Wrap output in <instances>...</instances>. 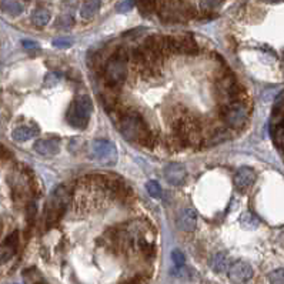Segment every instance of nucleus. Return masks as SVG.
<instances>
[{
	"instance_id": "nucleus-26",
	"label": "nucleus",
	"mask_w": 284,
	"mask_h": 284,
	"mask_svg": "<svg viewBox=\"0 0 284 284\" xmlns=\"http://www.w3.org/2000/svg\"><path fill=\"white\" fill-rule=\"evenodd\" d=\"M223 0H200V4L204 10H213L217 9Z\"/></svg>"
},
{
	"instance_id": "nucleus-18",
	"label": "nucleus",
	"mask_w": 284,
	"mask_h": 284,
	"mask_svg": "<svg viewBox=\"0 0 284 284\" xmlns=\"http://www.w3.org/2000/svg\"><path fill=\"white\" fill-rule=\"evenodd\" d=\"M100 4H102L100 0H85L82 7H80L82 19H85V20L93 19L99 13V10H100Z\"/></svg>"
},
{
	"instance_id": "nucleus-29",
	"label": "nucleus",
	"mask_w": 284,
	"mask_h": 284,
	"mask_svg": "<svg viewBox=\"0 0 284 284\" xmlns=\"http://www.w3.org/2000/svg\"><path fill=\"white\" fill-rule=\"evenodd\" d=\"M122 284H143V282H142L140 277H134V279H130V280H127V282H124V283Z\"/></svg>"
},
{
	"instance_id": "nucleus-15",
	"label": "nucleus",
	"mask_w": 284,
	"mask_h": 284,
	"mask_svg": "<svg viewBox=\"0 0 284 284\" xmlns=\"http://www.w3.org/2000/svg\"><path fill=\"white\" fill-rule=\"evenodd\" d=\"M233 180H234V186H236L239 190H246V189H248V187L254 183V180H256V173H254V170L250 169V167H241V169H239V170L236 172V175L233 177Z\"/></svg>"
},
{
	"instance_id": "nucleus-22",
	"label": "nucleus",
	"mask_w": 284,
	"mask_h": 284,
	"mask_svg": "<svg viewBox=\"0 0 284 284\" xmlns=\"http://www.w3.org/2000/svg\"><path fill=\"white\" fill-rule=\"evenodd\" d=\"M240 223L244 229H248V230H251V229H256V227L259 226V220L256 219V216H253L250 212H246V213L241 216Z\"/></svg>"
},
{
	"instance_id": "nucleus-31",
	"label": "nucleus",
	"mask_w": 284,
	"mask_h": 284,
	"mask_svg": "<svg viewBox=\"0 0 284 284\" xmlns=\"http://www.w3.org/2000/svg\"><path fill=\"white\" fill-rule=\"evenodd\" d=\"M40 284H44V283H40Z\"/></svg>"
},
{
	"instance_id": "nucleus-23",
	"label": "nucleus",
	"mask_w": 284,
	"mask_h": 284,
	"mask_svg": "<svg viewBox=\"0 0 284 284\" xmlns=\"http://www.w3.org/2000/svg\"><path fill=\"white\" fill-rule=\"evenodd\" d=\"M270 284H284V268H277L268 274Z\"/></svg>"
},
{
	"instance_id": "nucleus-1",
	"label": "nucleus",
	"mask_w": 284,
	"mask_h": 284,
	"mask_svg": "<svg viewBox=\"0 0 284 284\" xmlns=\"http://www.w3.org/2000/svg\"><path fill=\"white\" fill-rule=\"evenodd\" d=\"M120 133L126 140L140 146H152L153 134L143 116L134 110H126L117 119Z\"/></svg>"
},
{
	"instance_id": "nucleus-30",
	"label": "nucleus",
	"mask_w": 284,
	"mask_h": 284,
	"mask_svg": "<svg viewBox=\"0 0 284 284\" xmlns=\"http://www.w3.org/2000/svg\"><path fill=\"white\" fill-rule=\"evenodd\" d=\"M264 3H270V4H276V3H282L283 0H262Z\"/></svg>"
},
{
	"instance_id": "nucleus-14",
	"label": "nucleus",
	"mask_w": 284,
	"mask_h": 284,
	"mask_svg": "<svg viewBox=\"0 0 284 284\" xmlns=\"http://www.w3.org/2000/svg\"><path fill=\"white\" fill-rule=\"evenodd\" d=\"M33 149L42 156H54L60 150V140L50 137V139H40L35 143Z\"/></svg>"
},
{
	"instance_id": "nucleus-8",
	"label": "nucleus",
	"mask_w": 284,
	"mask_h": 284,
	"mask_svg": "<svg viewBox=\"0 0 284 284\" xmlns=\"http://www.w3.org/2000/svg\"><path fill=\"white\" fill-rule=\"evenodd\" d=\"M91 156L102 164L111 166L117 161V149L116 146L105 139H97L91 143Z\"/></svg>"
},
{
	"instance_id": "nucleus-2",
	"label": "nucleus",
	"mask_w": 284,
	"mask_h": 284,
	"mask_svg": "<svg viewBox=\"0 0 284 284\" xmlns=\"http://www.w3.org/2000/svg\"><path fill=\"white\" fill-rule=\"evenodd\" d=\"M69 201H70V193L65 186L56 187L44 206V221L47 227H53L63 217Z\"/></svg>"
},
{
	"instance_id": "nucleus-28",
	"label": "nucleus",
	"mask_w": 284,
	"mask_h": 284,
	"mask_svg": "<svg viewBox=\"0 0 284 284\" xmlns=\"http://www.w3.org/2000/svg\"><path fill=\"white\" fill-rule=\"evenodd\" d=\"M131 7H133V0H126L119 6V12H127L131 10Z\"/></svg>"
},
{
	"instance_id": "nucleus-10",
	"label": "nucleus",
	"mask_w": 284,
	"mask_h": 284,
	"mask_svg": "<svg viewBox=\"0 0 284 284\" xmlns=\"http://www.w3.org/2000/svg\"><path fill=\"white\" fill-rule=\"evenodd\" d=\"M227 273H229V280L231 283H246L253 277V267L246 262H236L230 266Z\"/></svg>"
},
{
	"instance_id": "nucleus-3",
	"label": "nucleus",
	"mask_w": 284,
	"mask_h": 284,
	"mask_svg": "<svg viewBox=\"0 0 284 284\" xmlns=\"http://www.w3.org/2000/svg\"><path fill=\"white\" fill-rule=\"evenodd\" d=\"M93 113V102L89 96H77L69 106L66 119L67 123L79 130L86 129L90 120V116Z\"/></svg>"
},
{
	"instance_id": "nucleus-21",
	"label": "nucleus",
	"mask_w": 284,
	"mask_h": 284,
	"mask_svg": "<svg viewBox=\"0 0 284 284\" xmlns=\"http://www.w3.org/2000/svg\"><path fill=\"white\" fill-rule=\"evenodd\" d=\"M271 136H273V142L274 144L284 152V126L282 123H277L276 127L271 130Z\"/></svg>"
},
{
	"instance_id": "nucleus-5",
	"label": "nucleus",
	"mask_w": 284,
	"mask_h": 284,
	"mask_svg": "<svg viewBox=\"0 0 284 284\" xmlns=\"http://www.w3.org/2000/svg\"><path fill=\"white\" fill-rule=\"evenodd\" d=\"M221 117L231 129H241L250 117V105L246 100L237 99L229 105L221 106Z\"/></svg>"
},
{
	"instance_id": "nucleus-27",
	"label": "nucleus",
	"mask_w": 284,
	"mask_h": 284,
	"mask_svg": "<svg viewBox=\"0 0 284 284\" xmlns=\"http://www.w3.org/2000/svg\"><path fill=\"white\" fill-rule=\"evenodd\" d=\"M53 46H54V47H59V49H67V47L71 46V39H69V37L56 39V40L53 42Z\"/></svg>"
},
{
	"instance_id": "nucleus-20",
	"label": "nucleus",
	"mask_w": 284,
	"mask_h": 284,
	"mask_svg": "<svg viewBox=\"0 0 284 284\" xmlns=\"http://www.w3.org/2000/svg\"><path fill=\"white\" fill-rule=\"evenodd\" d=\"M32 20H33V23H35L36 26L43 27V26H46L47 23L50 22V13H49V10H46V9H37V10L33 13Z\"/></svg>"
},
{
	"instance_id": "nucleus-17",
	"label": "nucleus",
	"mask_w": 284,
	"mask_h": 284,
	"mask_svg": "<svg viewBox=\"0 0 284 284\" xmlns=\"http://www.w3.org/2000/svg\"><path fill=\"white\" fill-rule=\"evenodd\" d=\"M37 134V127L36 126H32V124H23L16 127L12 136L16 142H27L30 140L32 137H35Z\"/></svg>"
},
{
	"instance_id": "nucleus-12",
	"label": "nucleus",
	"mask_w": 284,
	"mask_h": 284,
	"mask_svg": "<svg viewBox=\"0 0 284 284\" xmlns=\"http://www.w3.org/2000/svg\"><path fill=\"white\" fill-rule=\"evenodd\" d=\"M164 177L166 180L173 186H181L186 181L187 172L183 164L180 163H172L164 169Z\"/></svg>"
},
{
	"instance_id": "nucleus-24",
	"label": "nucleus",
	"mask_w": 284,
	"mask_h": 284,
	"mask_svg": "<svg viewBox=\"0 0 284 284\" xmlns=\"http://www.w3.org/2000/svg\"><path fill=\"white\" fill-rule=\"evenodd\" d=\"M146 190L152 197H160V195H161V189H160L159 183H156L153 180L146 183Z\"/></svg>"
},
{
	"instance_id": "nucleus-6",
	"label": "nucleus",
	"mask_w": 284,
	"mask_h": 284,
	"mask_svg": "<svg viewBox=\"0 0 284 284\" xmlns=\"http://www.w3.org/2000/svg\"><path fill=\"white\" fill-rule=\"evenodd\" d=\"M159 15L164 22H184L193 16L192 7L183 0H163L157 6Z\"/></svg>"
},
{
	"instance_id": "nucleus-7",
	"label": "nucleus",
	"mask_w": 284,
	"mask_h": 284,
	"mask_svg": "<svg viewBox=\"0 0 284 284\" xmlns=\"http://www.w3.org/2000/svg\"><path fill=\"white\" fill-rule=\"evenodd\" d=\"M216 90V97L221 106L229 105L237 99H240L241 88L237 85L234 76L231 73H224L221 74L214 86Z\"/></svg>"
},
{
	"instance_id": "nucleus-13",
	"label": "nucleus",
	"mask_w": 284,
	"mask_h": 284,
	"mask_svg": "<svg viewBox=\"0 0 284 284\" xmlns=\"http://www.w3.org/2000/svg\"><path fill=\"white\" fill-rule=\"evenodd\" d=\"M176 224L181 231H193L197 224V213L193 209L181 210L177 216Z\"/></svg>"
},
{
	"instance_id": "nucleus-19",
	"label": "nucleus",
	"mask_w": 284,
	"mask_h": 284,
	"mask_svg": "<svg viewBox=\"0 0 284 284\" xmlns=\"http://www.w3.org/2000/svg\"><path fill=\"white\" fill-rule=\"evenodd\" d=\"M0 7L10 16H19L23 12V4L19 0H1Z\"/></svg>"
},
{
	"instance_id": "nucleus-16",
	"label": "nucleus",
	"mask_w": 284,
	"mask_h": 284,
	"mask_svg": "<svg viewBox=\"0 0 284 284\" xmlns=\"http://www.w3.org/2000/svg\"><path fill=\"white\" fill-rule=\"evenodd\" d=\"M212 268L216 271V273H224V271H229L230 266H231V260H230V256L224 251H220L216 253L212 259L210 263Z\"/></svg>"
},
{
	"instance_id": "nucleus-11",
	"label": "nucleus",
	"mask_w": 284,
	"mask_h": 284,
	"mask_svg": "<svg viewBox=\"0 0 284 284\" xmlns=\"http://www.w3.org/2000/svg\"><path fill=\"white\" fill-rule=\"evenodd\" d=\"M18 246H19V233L15 231L0 244V266L9 262L16 254Z\"/></svg>"
},
{
	"instance_id": "nucleus-4",
	"label": "nucleus",
	"mask_w": 284,
	"mask_h": 284,
	"mask_svg": "<svg viewBox=\"0 0 284 284\" xmlns=\"http://www.w3.org/2000/svg\"><path fill=\"white\" fill-rule=\"evenodd\" d=\"M129 53L124 49H119L106 62V80L111 86H120L127 76Z\"/></svg>"
},
{
	"instance_id": "nucleus-9",
	"label": "nucleus",
	"mask_w": 284,
	"mask_h": 284,
	"mask_svg": "<svg viewBox=\"0 0 284 284\" xmlns=\"http://www.w3.org/2000/svg\"><path fill=\"white\" fill-rule=\"evenodd\" d=\"M167 44H169V52L170 54H186V56H193L198 52V46L196 40L189 37V36H167Z\"/></svg>"
},
{
	"instance_id": "nucleus-25",
	"label": "nucleus",
	"mask_w": 284,
	"mask_h": 284,
	"mask_svg": "<svg viewBox=\"0 0 284 284\" xmlns=\"http://www.w3.org/2000/svg\"><path fill=\"white\" fill-rule=\"evenodd\" d=\"M172 259H173V263L176 264V267H183V266H184V262H186L184 254H183L180 250H177V248L172 251Z\"/></svg>"
}]
</instances>
